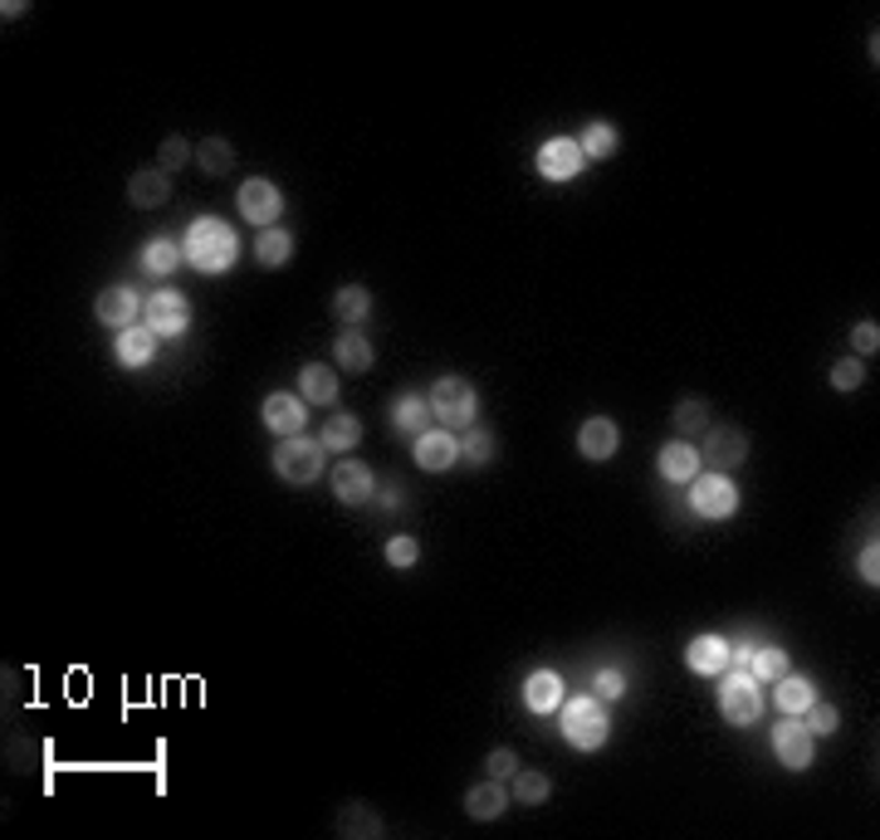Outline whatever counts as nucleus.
<instances>
[{
    "label": "nucleus",
    "mask_w": 880,
    "mask_h": 840,
    "mask_svg": "<svg viewBox=\"0 0 880 840\" xmlns=\"http://www.w3.org/2000/svg\"><path fill=\"white\" fill-rule=\"evenodd\" d=\"M182 255H186L191 269H201V274H225V269L240 259V240H235V230L221 220V215H196V220L186 225Z\"/></svg>",
    "instance_id": "1"
},
{
    "label": "nucleus",
    "mask_w": 880,
    "mask_h": 840,
    "mask_svg": "<svg viewBox=\"0 0 880 840\" xmlns=\"http://www.w3.org/2000/svg\"><path fill=\"white\" fill-rule=\"evenodd\" d=\"M558 723H562L568 747H578V753H597V747H607V737H612V719H607V709H602V699H597V694L562 699Z\"/></svg>",
    "instance_id": "2"
},
{
    "label": "nucleus",
    "mask_w": 880,
    "mask_h": 840,
    "mask_svg": "<svg viewBox=\"0 0 880 840\" xmlns=\"http://www.w3.org/2000/svg\"><path fill=\"white\" fill-rule=\"evenodd\" d=\"M323 440H313V435H285L279 440V450H275V474L285 484H293V489H303V484H313L323 474Z\"/></svg>",
    "instance_id": "3"
},
{
    "label": "nucleus",
    "mask_w": 880,
    "mask_h": 840,
    "mask_svg": "<svg viewBox=\"0 0 880 840\" xmlns=\"http://www.w3.org/2000/svg\"><path fill=\"white\" fill-rule=\"evenodd\" d=\"M763 685L749 675V669H725V685H719V713L733 723V729H749V723L763 719Z\"/></svg>",
    "instance_id": "4"
},
{
    "label": "nucleus",
    "mask_w": 880,
    "mask_h": 840,
    "mask_svg": "<svg viewBox=\"0 0 880 840\" xmlns=\"http://www.w3.org/2000/svg\"><path fill=\"white\" fill-rule=\"evenodd\" d=\"M426 401H431V416L440 420V426H465L470 430L480 416V391L465 377H440Z\"/></svg>",
    "instance_id": "5"
},
{
    "label": "nucleus",
    "mask_w": 880,
    "mask_h": 840,
    "mask_svg": "<svg viewBox=\"0 0 880 840\" xmlns=\"http://www.w3.org/2000/svg\"><path fill=\"white\" fill-rule=\"evenodd\" d=\"M690 508L695 518H733V508H739V484L729 480V474H695L690 484Z\"/></svg>",
    "instance_id": "6"
},
{
    "label": "nucleus",
    "mask_w": 880,
    "mask_h": 840,
    "mask_svg": "<svg viewBox=\"0 0 880 840\" xmlns=\"http://www.w3.org/2000/svg\"><path fill=\"white\" fill-rule=\"evenodd\" d=\"M142 323L152 327L157 337L172 343V337H182L191 327V299H186V293H176V289H157L152 299L142 303Z\"/></svg>",
    "instance_id": "7"
},
{
    "label": "nucleus",
    "mask_w": 880,
    "mask_h": 840,
    "mask_svg": "<svg viewBox=\"0 0 880 840\" xmlns=\"http://www.w3.org/2000/svg\"><path fill=\"white\" fill-rule=\"evenodd\" d=\"M235 206H240V215H245L250 225L269 230V225L285 215V191H279L269 176H245V186L235 191Z\"/></svg>",
    "instance_id": "8"
},
{
    "label": "nucleus",
    "mask_w": 880,
    "mask_h": 840,
    "mask_svg": "<svg viewBox=\"0 0 880 840\" xmlns=\"http://www.w3.org/2000/svg\"><path fill=\"white\" fill-rule=\"evenodd\" d=\"M749 460V435L739 426H709L705 445H699V464H709L715 474H729Z\"/></svg>",
    "instance_id": "9"
},
{
    "label": "nucleus",
    "mask_w": 880,
    "mask_h": 840,
    "mask_svg": "<svg viewBox=\"0 0 880 840\" xmlns=\"http://www.w3.org/2000/svg\"><path fill=\"white\" fill-rule=\"evenodd\" d=\"M773 753H777V763H783L787 772H807L812 757H817V737L807 733L803 719L783 713V723L773 729Z\"/></svg>",
    "instance_id": "10"
},
{
    "label": "nucleus",
    "mask_w": 880,
    "mask_h": 840,
    "mask_svg": "<svg viewBox=\"0 0 880 840\" xmlns=\"http://www.w3.org/2000/svg\"><path fill=\"white\" fill-rule=\"evenodd\" d=\"M142 303L147 299H138V289H132V283H112V289L98 293L94 313H98V323H104V327H118V333H122V327H138Z\"/></svg>",
    "instance_id": "11"
},
{
    "label": "nucleus",
    "mask_w": 880,
    "mask_h": 840,
    "mask_svg": "<svg viewBox=\"0 0 880 840\" xmlns=\"http://www.w3.org/2000/svg\"><path fill=\"white\" fill-rule=\"evenodd\" d=\"M582 147L578 138H548L544 147H538V176L544 181H572L582 172Z\"/></svg>",
    "instance_id": "12"
},
{
    "label": "nucleus",
    "mask_w": 880,
    "mask_h": 840,
    "mask_svg": "<svg viewBox=\"0 0 880 840\" xmlns=\"http://www.w3.org/2000/svg\"><path fill=\"white\" fill-rule=\"evenodd\" d=\"M329 484H333L337 504H367V498L377 494V474H372L363 460H337L333 474H329Z\"/></svg>",
    "instance_id": "13"
},
{
    "label": "nucleus",
    "mask_w": 880,
    "mask_h": 840,
    "mask_svg": "<svg viewBox=\"0 0 880 840\" xmlns=\"http://www.w3.org/2000/svg\"><path fill=\"white\" fill-rule=\"evenodd\" d=\"M416 464H421L426 474H446L450 464L460 460V440L450 435L446 426H431V430H421V435H416Z\"/></svg>",
    "instance_id": "14"
},
{
    "label": "nucleus",
    "mask_w": 880,
    "mask_h": 840,
    "mask_svg": "<svg viewBox=\"0 0 880 840\" xmlns=\"http://www.w3.org/2000/svg\"><path fill=\"white\" fill-rule=\"evenodd\" d=\"M259 416H265V426L275 430L279 440H285V435H303V420H309V411H303V396H293V391H269L265 406H259Z\"/></svg>",
    "instance_id": "15"
},
{
    "label": "nucleus",
    "mask_w": 880,
    "mask_h": 840,
    "mask_svg": "<svg viewBox=\"0 0 880 840\" xmlns=\"http://www.w3.org/2000/svg\"><path fill=\"white\" fill-rule=\"evenodd\" d=\"M616 445H622V430H616V420H612V416H587V420H582V430H578V450H582V460L607 464V460L616 455Z\"/></svg>",
    "instance_id": "16"
},
{
    "label": "nucleus",
    "mask_w": 880,
    "mask_h": 840,
    "mask_svg": "<svg viewBox=\"0 0 880 840\" xmlns=\"http://www.w3.org/2000/svg\"><path fill=\"white\" fill-rule=\"evenodd\" d=\"M729 655H733V645L725 640V635H695L690 645H685V665H690V675H705V679H715V675H725L729 669Z\"/></svg>",
    "instance_id": "17"
},
{
    "label": "nucleus",
    "mask_w": 880,
    "mask_h": 840,
    "mask_svg": "<svg viewBox=\"0 0 880 840\" xmlns=\"http://www.w3.org/2000/svg\"><path fill=\"white\" fill-rule=\"evenodd\" d=\"M562 699H568V685H562L558 669H534L524 679V709L528 713H558Z\"/></svg>",
    "instance_id": "18"
},
{
    "label": "nucleus",
    "mask_w": 880,
    "mask_h": 840,
    "mask_svg": "<svg viewBox=\"0 0 880 840\" xmlns=\"http://www.w3.org/2000/svg\"><path fill=\"white\" fill-rule=\"evenodd\" d=\"M729 665L749 669L759 685H773L777 675H787V650H777V645H759V650H753V645H739V650L729 655Z\"/></svg>",
    "instance_id": "19"
},
{
    "label": "nucleus",
    "mask_w": 880,
    "mask_h": 840,
    "mask_svg": "<svg viewBox=\"0 0 880 840\" xmlns=\"http://www.w3.org/2000/svg\"><path fill=\"white\" fill-rule=\"evenodd\" d=\"M128 201L138 211H157L172 201V172H162V166H142V172L128 176Z\"/></svg>",
    "instance_id": "20"
},
{
    "label": "nucleus",
    "mask_w": 880,
    "mask_h": 840,
    "mask_svg": "<svg viewBox=\"0 0 880 840\" xmlns=\"http://www.w3.org/2000/svg\"><path fill=\"white\" fill-rule=\"evenodd\" d=\"M157 343H162V337H157L147 323H138V327H122V333H118V343H112V357H118V367L138 371V367H147V362L157 357Z\"/></svg>",
    "instance_id": "21"
},
{
    "label": "nucleus",
    "mask_w": 880,
    "mask_h": 840,
    "mask_svg": "<svg viewBox=\"0 0 880 840\" xmlns=\"http://www.w3.org/2000/svg\"><path fill=\"white\" fill-rule=\"evenodd\" d=\"M656 470H661L665 484H690L699 474V445H690V440H670V445H661Z\"/></svg>",
    "instance_id": "22"
},
{
    "label": "nucleus",
    "mask_w": 880,
    "mask_h": 840,
    "mask_svg": "<svg viewBox=\"0 0 880 840\" xmlns=\"http://www.w3.org/2000/svg\"><path fill=\"white\" fill-rule=\"evenodd\" d=\"M465 811L475 816V821H500V816L509 811V787H504V782H494V777L475 782V787L465 791Z\"/></svg>",
    "instance_id": "23"
},
{
    "label": "nucleus",
    "mask_w": 880,
    "mask_h": 840,
    "mask_svg": "<svg viewBox=\"0 0 880 840\" xmlns=\"http://www.w3.org/2000/svg\"><path fill=\"white\" fill-rule=\"evenodd\" d=\"M812 699H817V685H812L807 675H793V669H787V675L773 679V703L783 713H793V719H803V713L812 709Z\"/></svg>",
    "instance_id": "24"
},
{
    "label": "nucleus",
    "mask_w": 880,
    "mask_h": 840,
    "mask_svg": "<svg viewBox=\"0 0 880 840\" xmlns=\"http://www.w3.org/2000/svg\"><path fill=\"white\" fill-rule=\"evenodd\" d=\"M293 259V235L285 225H269V230L255 235V265L259 269H285Z\"/></svg>",
    "instance_id": "25"
},
{
    "label": "nucleus",
    "mask_w": 880,
    "mask_h": 840,
    "mask_svg": "<svg viewBox=\"0 0 880 840\" xmlns=\"http://www.w3.org/2000/svg\"><path fill=\"white\" fill-rule=\"evenodd\" d=\"M337 371L333 367H323V362H309V367L299 371V396L303 401H313V406H333L337 401Z\"/></svg>",
    "instance_id": "26"
},
{
    "label": "nucleus",
    "mask_w": 880,
    "mask_h": 840,
    "mask_svg": "<svg viewBox=\"0 0 880 840\" xmlns=\"http://www.w3.org/2000/svg\"><path fill=\"white\" fill-rule=\"evenodd\" d=\"M391 420H397V430L401 435H421V430H431V401H426V396H416V391H406V396H397V401H391Z\"/></svg>",
    "instance_id": "27"
},
{
    "label": "nucleus",
    "mask_w": 880,
    "mask_h": 840,
    "mask_svg": "<svg viewBox=\"0 0 880 840\" xmlns=\"http://www.w3.org/2000/svg\"><path fill=\"white\" fill-rule=\"evenodd\" d=\"M323 450L329 455H347V450H357V440H363V420L357 416H333V420H323Z\"/></svg>",
    "instance_id": "28"
},
{
    "label": "nucleus",
    "mask_w": 880,
    "mask_h": 840,
    "mask_svg": "<svg viewBox=\"0 0 880 840\" xmlns=\"http://www.w3.org/2000/svg\"><path fill=\"white\" fill-rule=\"evenodd\" d=\"M333 362L343 371H367L372 362H377V352H372V343H367L363 333H353V327H347V333L333 343Z\"/></svg>",
    "instance_id": "29"
},
{
    "label": "nucleus",
    "mask_w": 880,
    "mask_h": 840,
    "mask_svg": "<svg viewBox=\"0 0 880 840\" xmlns=\"http://www.w3.org/2000/svg\"><path fill=\"white\" fill-rule=\"evenodd\" d=\"M182 245L176 240H167V235H157V240H147L142 245V269L147 274H176L182 269Z\"/></svg>",
    "instance_id": "30"
},
{
    "label": "nucleus",
    "mask_w": 880,
    "mask_h": 840,
    "mask_svg": "<svg viewBox=\"0 0 880 840\" xmlns=\"http://www.w3.org/2000/svg\"><path fill=\"white\" fill-rule=\"evenodd\" d=\"M509 797H514L518 806H544V801L552 797V782H548V772H538V767H518V772H514V787H509Z\"/></svg>",
    "instance_id": "31"
},
{
    "label": "nucleus",
    "mask_w": 880,
    "mask_h": 840,
    "mask_svg": "<svg viewBox=\"0 0 880 840\" xmlns=\"http://www.w3.org/2000/svg\"><path fill=\"white\" fill-rule=\"evenodd\" d=\"M367 313H372V293L363 289V283H343V289L333 293V317H337V323L353 327V323H363Z\"/></svg>",
    "instance_id": "32"
},
{
    "label": "nucleus",
    "mask_w": 880,
    "mask_h": 840,
    "mask_svg": "<svg viewBox=\"0 0 880 840\" xmlns=\"http://www.w3.org/2000/svg\"><path fill=\"white\" fill-rule=\"evenodd\" d=\"M578 147H582V157H597V162H607V157H616V147H622V132L612 128V122H587L582 128V138H578Z\"/></svg>",
    "instance_id": "33"
},
{
    "label": "nucleus",
    "mask_w": 880,
    "mask_h": 840,
    "mask_svg": "<svg viewBox=\"0 0 880 840\" xmlns=\"http://www.w3.org/2000/svg\"><path fill=\"white\" fill-rule=\"evenodd\" d=\"M196 166L206 176H230L235 172V147L225 142V138H206L196 147Z\"/></svg>",
    "instance_id": "34"
},
{
    "label": "nucleus",
    "mask_w": 880,
    "mask_h": 840,
    "mask_svg": "<svg viewBox=\"0 0 880 840\" xmlns=\"http://www.w3.org/2000/svg\"><path fill=\"white\" fill-rule=\"evenodd\" d=\"M337 836H382V816L372 811V806H363V801H353V806H343V816H337Z\"/></svg>",
    "instance_id": "35"
},
{
    "label": "nucleus",
    "mask_w": 880,
    "mask_h": 840,
    "mask_svg": "<svg viewBox=\"0 0 880 840\" xmlns=\"http://www.w3.org/2000/svg\"><path fill=\"white\" fill-rule=\"evenodd\" d=\"M709 426H715V420H709V406L699 401V396H685V401L675 406V430H680V440L705 435Z\"/></svg>",
    "instance_id": "36"
},
{
    "label": "nucleus",
    "mask_w": 880,
    "mask_h": 840,
    "mask_svg": "<svg viewBox=\"0 0 880 840\" xmlns=\"http://www.w3.org/2000/svg\"><path fill=\"white\" fill-rule=\"evenodd\" d=\"M494 450H500V440H494L490 430H480V426H470L465 435H460V455L475 464V470H484V464H494Z\"/></svg>",
    "instance_id": "37"
},
{
    "label": "nucleus",
    "mask_w": 880,
    "mask_h": 840,
    "mask_svg": "<svg viewBox=\"0 0 880 840\" xmlns=\"http://www.w3.org/2000/svg\"><path fill=\"white\" fill-rule=\"evenodd\" d=\"M803 723H807V733H812V737H831V733L841 729V713H837V703L812 699V709L803 713Z\"/></svg>",
    "instance_id": "38"
},
{
    "label": "nucleus",
    "mask_w": 880,
    "mask_h": 840,
    "mask_svg": "<svg viewBox=\"0 0 880 840\" xmlns=\"http://www.w3.org/2000/svg\"><path fill=\"white\" fill-rule=\"evenodd\" d=\"M831 391H841V396H851V391H861V381H866V367H861V357H841V362H831Z\"/></svg>",
    "instance_id": "39"
},
{
    "label": "nucleus",
    "mask_w": 880,
    "mask_h": 840,
    "mask_svg": "<svg viewBox=\"0 0 880 840\" xmlns=\"http://www.w3.org/2000/svg\"><path fill=\"white\" fill-rule=\"evenodd\" d=\"M191 157H196V152H191V142L182 138V132H172V138L157 147V166H162V172H176V166H186Z\"/></svg>",
    "instance_id": "40"
},
{
    "label": "nucleus",
    "mask_w": 880,
    "mask_h": 840,
    "mask_svg": "<svg viewBox=\"0 0 880 840\" xmlns=\"http://www.w3.org/2000/svg\"><path fill=\"white\" fill-rule=\"evenodd\" d=\"M416 558H421V542H416L411 532H397V538H387V562L397 567V572L416 567Z\"/></svg>",
    "instance_id": "41"
},
{
    "label": "nucleus",
    "mask_w": 880,
    "mask_h": 840,
    "mask_svg": "<svg viewBox=\"0 0 880 840\" xmlns=\"http://www.w3.org/2000/svg\"><path fill=\"white\" fill-rule=\"evenodd\" d=\"M592 694H597V699H622V694H626V669H616V665L597 669Z\"/></svg>",
    "instance_id": "42"
},
{
    "label": "nucleus",
    "mask_w": 880,
    "mask_h": 840,
    "mask_svg": "<svg viewBox=\"0 0 880 840\" xmlns=\"http://www.w3.org/2000/svg\"><path fill=\"white\" fill-rule=\"evenodd\" d=\"M484 772H490L494 782H514V772H518V753H514V747H494V753L484 757Z\"/></svg>",
    "instance_id": "43"
},
{
    "label": "nucleus",
    "mask_w": 880,
    "mask_h": 840,
    "mask_svg": "<svg viewBox=\"0 0 880 840\" xmlns=\"http://www.w3.org/2000/svg\"><path fill=\"white\" fill-rule=\"evenodd\" d=\"M876 347H880V327L866 317V323L851 327V357H876Z\"/></svg>",
    "instance_id": "44"
},
{
    "label": "nucleus",
    "mask_w": 880,
    "mask_h": 840,
    "mask_svg": "<svg viewBox=\"0 0 880 840\" xmlns=\"http://www.w3.org/2000/svg\"><path fill=\"white\" fill-rule=\"evenodd\" d=\"M856 567H861V582H880V542L871 538V542H866V548H861V562H856Z\"/></svg>",
    "instance_id": "45"
},
{
    "label": "nucleus",
    "mask_w": 880,
    "mask_h": 840,
    "mask_svg": "<svg viewBox=\"0 0 880 840\" xmlns=\"http://www.w3.org/2000/svg\"><path fill=\"white\" fill-rule=\"evenodd\" d=\"M377 504H382V508H397V504H401V489H391V484H382V489H377Z\"/></svg>",
    "instance_id": "46"
}]
</instances>
